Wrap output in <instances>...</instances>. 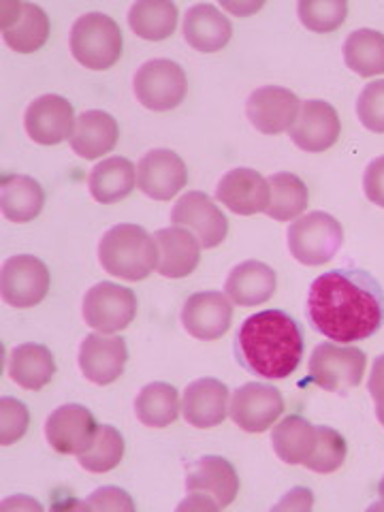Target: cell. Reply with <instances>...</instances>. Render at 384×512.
<instances>
[{
    "label": "cell",
    "instance_id": "83f0119b",
    "mask_svg": "<svg viewBox=\"0 0 384 512\" xmlns=\"http://www.w3.org/2000/svg\"><path fill=\"white\" fill-rule=\"evenodd\" d=\"M56 374V363L50 348L43 344H20L11 350L9 376L28 391H41Z\"/></svg>",
    "mask_w": 384,
    "mask_h": 512
},
{
    "label": "cell",
    "instance_id": "8992f818",
    "mask_svg": "<svg viewBox=\"0 0 384 512\" xmlns=\"http://www.w3.org/2000/svg\"><path fill=\"white\" fill-rule=\"evenodd\" d=\"M365 352L346 344H318L310 357V380L329 393H346L365 376Z\"/></svg>",
    "mask_w": 384,
    "mask_h": 512
},
{
    "label": "cell",
    "instance_id": "7bdbcfd3",
    "mask_svg": "<svg viewBox=\"0 0 384 512\" xmlns=\"http://www.w3.org/2000/svg\"><path fill=\"white\" fill-rule=\"evenodd\" d=\"M314 495L306 487H295L274 506V510H312Z\"/></svg>",
    "mask_w": 384,
    "mask_h": 512
},
{
    "label": "cell",
    "instance_id": "74e56055",
    "mask_svg": "<svg viewBox=\"0 0 384 512\" xmlns=\"http://www.w3.org/2000/svg\"><path fill=\"white\" fill-rule=\"evenodd\" d=\"M28 408L15 397L0 399V444L11 446L24 438L28 431Z\"/></svg>",
    "mask_w": 384,
    "mask_h": 512
},
{
    "label": "cell",
    "instance_id": "484cf974",
    "mask_svg": "<svg viewBox=\"0 0 384 512\" xmlns=\"http://www.w3.org/2000/svg\"><path fill=\"white\" fill-rule=\"evenodd\" d=\"M120 137L118 122L107 111L90 109L75 120V128L71 135V148L77 156L86 160L101 158L116 148Z\"/></svg>",
    "mask_w": 384,
    "mask_h": 512
},
{
    "label": "cell",
    "instance_id": "f1b7e54d",
    "mask_svg": "<svg viewBox=\"0 0 384 512\" xmlns=\"http://www.w3.org/2000/svg\"><path fill=\"white\" fill-rule=\"evenodd\" d=\"M45 205L43 188L37 180L28 175L11 173L5 175L0 184V207L9 222H30L35 220Z\"/></svg>",
    "mask_w": 384,
    "mask_h": 512
},
{
    "label": "cell",
    "instance_id": "bcb514c9",
    "mask_svg": "<svg viewBox=\"0 0 384 512\" xmlns=\"http://www.w3.org/2000/svg\"><path fill=\"white\" fill-rule=\"evenodd\" d=\"M378 495H380V500H384V476H382L380 485H378Z\"/></svg>",
    "mask_w": 384,
    "mask_h": 512
},
{
    "label": "cell",
    "instance_id": "7c38bea8",
    "mask_svg": "<svg viewBox=\"0 0 384 512\" xmlns=\"http://www.w3.org/2000/svg\"><path fill=\"white\" fill-rule=\"evenodd\" d=\"M0 11L3 39L13 52L32 54L41 50L50 37V18L39 5L3 0Z\"/></svg>",
    "mask_w": 384,
    "mask_h": 512
},
{
    "label": "cell",
    "instance_id": "5b68a950",
    "mask_svg": "<svg viewBox=\"0 0 384 512\" xmlns=\"http://www.w3.org/2000/svg\"><path fill=\"white\" fill-rule=\"evenodd\" d=\"M344 244V229L327 212H312L288 227V250L308 267L329 263Z\"/></svg>",
    "mask_w": 384,
    "mask_h": 512
},
{
    "label": "cell",
    "instance_id": "603a6c76",
    "mask_svg": "<svg viewBox=\"0 0 384 512\" xmlns=\"http://www.w3.org/2000/svg\"><path fill=\"white\" fill-rule=\"evenodd\" d=\"M158 246L156 271L163 278L178 280L190 276L201 259L197 237L182 227H167L154 233Z\"/></svg>",
    "mask_w": 384,
    "mask_h": 512
},
{
    "label": "cell",
    "instance_id": "cb8c5ba5",
    "mask_svg": "<svg viewBox=\"0 0 384 512\" xmlns=\"http://www.w3.org/2000/svg\"><path fill=\"white\" fill-rule=\"evenodd\" d=\"M184 39L201 54L220 52L233 37V26L227 15L214 5H195L184 15Z\"/></svg>",
    "mask_w": 384,
    "mask_h": 512
},
{
    "label": "cell",
    "instance_id": "d4e9b609",
    "mask_svg": "<svg viewBox=\"0 0 384 512\" xmlns=\"http://www.w3.org/2000/svg\"><path fill=\"white\" fill-rule=\"evenodd\" d=\"M276 271L261 261H246L231 269L224 282V295L237 306H261L276 293Z\"/></svg>",
    "mask_w": 384,
    "mask_h": 512
},
{
    "label": "cell",
    "instance_id": "836d02e7",
    "mask_svg": "<svg viewBox=\"0 0 384 512\" xmlns=\"http://www.w3.org/2000/svg\"><path fill=\"white\" fill-rule=\"evenodd\" d=\"M344 62L361 77L384 73V35L372 28L355 30L344 41Z\"/></svg>",
    "mask_w": 384,
    "mask_h": 512
},
{
    "label": "cell",
    "instance_id": "30bf717a",
    "mask_svg": "<svg viewBox=\"0 0 384 512\" xmlns=\"http://www.w3.org/2000/svg\"><path fill=\"white\" fill-rule=\"evenodd\" d=\"M284 412L282 393L265 382H248L239 387L233 397L229 414L237 427L248 434H263L265 429L274 427Z\"/></svg>",
    "mask_w": 384,
    "mask_h": 512
},
{
    "label": "cell",
    "instance_id": "4316f807",
    "mask_svg": "<svg viewBox=\"0 0 384 512\" xmlns=\"http://www.w3.org/2000/svg\"><path fill=\"white\" fill-rule=\"evenodd\" d=\"M135 180L137 169L131 160L122 156H111L107 160H101V163L90 171L88 188L94 201L109 205L131 195L135 188Z\"/></svg>",
    "mask_w": 384,
    "mask_h": 512
},
{
    "label": "cell",
    "instance_id": "277c9868",
    "mask_svg": "<svg viewBox=\"0 0 384 512\" xmlns=\"http://www.w3.org/2000/svg\"><path fill=\"white\" fill-rule=\"evenodd\" d=\"M73 58L86 69L105 71L120 60L122 32L105 13H86L71 28Z\"/></svg>",
    "mask_w": 384,
    "mask_h": 512
},
{
    "label": "cell",
    "instance_id": "b9f144b4",
    "mask_svg": "<svg viewBox=\"0 0 384 512\" xmlns=\"http://www.w3.org/2000/svg\"><path fill=\"white\" fill-rule=\"evenodd\" d=\"M367 389H370V395L374 399L378 421L384 427V355L374 361L370 380H367Z\"/></svg>",
    "mask_w": 384,
    "mask_h": 512
},
{
    "label": "cell",
    "instance_id": "60d3db41",
    "mask_svg": "<svg viewBox=\"0 0 384 512\" xmlns=\"http://www.w3.org/2000/svg\"><path fill=\"white\" fill-rule=\"evenodd\" d=\"M365 197L374 205L384 207V156L374 158L363 173Z\"/></svg>",
    "mask_w": 384,
    "mask_h": 512
},
{
    "label": "cell",
    "instance_id": "f35d334b",
    "mask_svg": "<svg viewBox=\"0 0 384 512\" xmlns=\"http://www.w3.org/2000/svg\"><path fill=\"white\" fill-rule=\"evenodd\" d=\"M357 116L372 133H384V79L367 84L357 99Z\"/></svg>",
    "mask_w": 384,
    "mask_h": 512
},
{
    "label": "cell",
    "instance_id": "2e32d148",
    "mask_svg": "<svg viewBox=\"0 0 384 512\" xmlns=\"http://www.w3.org/2000/svg\"><path fill=\"white\" fill-rule=\"evenodd\" d=\"M24 126L28 137L41 146H56L71 139L75 128L73 105L58 94H43L26 109Z\"/></svg>",
    "mask_w": 384,
    "mask_h": 512
},
{
    "label": "cell",
    "instance_id": "7402d4cb",
    "mask_svg": "<svg viewBox=\"0 0 384 512\" xmlns=\"http://www.w3.org/2000/svg\"><path fill=\"white\" fill-rule=\"evenodd\" d=\"M184 419L197 429L220 425L229 414V389L216 378L190 382L182 395Z\"/></svg>",
    "mask_w": 384,
    "mask_h": 512
},
{
    "label": "cell",
    "instance_id": "9c48e42d",
    "mask_svg": "<svg viewBox=\"0 0 384 512\" xmlns=\"http://www.w3.org/2000/svg\"><path fill=\"white\" fill-rule=\"evenodd\" d=\"M173 227L190 229L201 248L210 250L220 246L229 233V220L220 207L205 192L192 190L180 197L171 210Z\"/></svg>",
    "mask_w": 384,
    "mask_h": 512
},
{
    "label": "cell",
    "instance_id": "f546056e",
    "mask_svg": "<svg viewBox=\"0 0 384 512\" xmlns=\"http://www.w3.org/2000/svg\"><path fill=\"white\" fill-rule=\"evenodd\" d=\"M316 442V427L299 414H291L271 429V444L276 455L288 466H303Z\"/></svg>",
    "mask_w": 384,
    "mask_h": 512
},
{
    "label": "cell",
    "instance_id": "e0dca14e",
    "mask_svg": "<svg viewBox=\"0 0 384 512\" xmlns=\"http://www.w3.org/2000/svg\"><path fill=\"white\" fill-rule=\"evenodd\" d=\"M233 320L231 299L218 291L190 295L182 308V325L192 338L212 342L229 331Z\"/></svg>",
    "mask_w": 384,
    "mask_h": 512
},
{
    "label": "cell",
    "instance_id": "d6a6232c",
    "mask_svg": "<svg viewBox=\"0 0 384 512\" xmlns=\"http://www.w3.org/2000/svg\"><path fill=\"white\" fill-rule=\"evenodd\" d=\"M269 184V207L265 210V214L274 220L280 222H288L299 218L308 207V199L310 192L306 182L293 173H274L267 180Z\"/></svg>",
    "mask_w": 384,
    "mask_h": 512
},
{
    "label": "cell",
    "instance_id": "52a82bcc",
    "mask_svg": "<svg viewBox=\"0 0 384 512\" xmlns=\"http://www.w3.org/2000/svg\"><path fill=\"white\" fill-rule=\"evenodd\" d=\"M133 88L137 101L152 111L178 107L188 92V79L178 62L167 58L148 60L135 73Z\"/></svg>",
    "mask_w": 384,
    "mask_h": 512
},
{
    "label": "cell",
    "instance_id": "f6af8a7d",
    "mask_svg": "<svg viewBox=\"0 0 384 512\" xmlns=\"http://www.w3.org/2000/svg\"><path fill=\"white\" fill-rule=\"evenodd\" d=\"M224 9H229L231 13H237V15H248V13H254L259 11L263 7V3H254V5H239V3H229V0H222L220 3Z\"/></svg>",
    "mask_w": 384,
    "mask_h": 512
},
{
    "label": "cell",
    "instance_id": "7a4b0ae2",
    "mask_svg": "<svg viewBox=\"0 0 384 512\" xmlns=\"http://www.w3.org/2000/svg\"><path fill=\"white\" fill-rule=\"evenodd\" d=\"M303 329L282 310H265L246 318L235 335V357L246 372L265 380L291 376L303 357Z\"/></svg>",
    "mask_w": 384,
    "mask_h": 512
},
{
    "label": "cell",
    "instance_id": "d6986e66",
    "mask_svg": "<svg viewBox=\"0 0 384 512\" xmlns=\"http://www.w3.org/2000/svg\"><path fill=\"white\" fill-rule=\"evenodd\" d=\"M340 116L327 101H306L291 126V141L303 152H325L340 139Z\"/></svg>",
    "mask_w": 384,
    "mask_h": 512
},
{
    "label": "cell",
    "instance_id": "8d00e7d4",
    "mask_svg": "<svg viewBox=\"0 0 384 512\" xmlns=\"http://www.w3.org/2000/svg\"><path fill=\"white\" fill-rule=\"evenodd\" d=\"M297 13L301 24L308 30L331 32L344 24L348 3L346 0H301Z\"/></svg>",
    "mask_w": 384,
    "mask_h": 512
},
{
    "label": "cell",
    "instance_id": "ffe728a7",
    "mask_svg": "<svg viewBox=\"0 0 384 512\" xmlns=\"http://www.w3.org/2000/svg\"><path fill=\"white\" fill-rule=\"evenodd\" d=\"M79 370L94 384L116 382L128 361V348L120 335L90 333L79 348Z\"/></svg>",
    "mask_w": 384,
    "mask_h": 512
},
{
    "label": "cell",
    "instance_id": "4fadbf2b",
    "mask_svg": "<svg viewBox=\"0 0 384 512\" xmlns=\"http://www.w3.org/2000/svg\"><path fill=\"white\" fill-rule=\"evenodd\" d=\"M188 182L184 160L171 150H150L137 165V188L154 201H171Z\"/></svg>",
    "mask_w": 384,
    "mask_h": 512
},
{
    "label": "cell",
    "instance_id": "ee69618b",
    "mask_svg": "<svg viewBox=\"0 0 384 512\" xmlns=\"http://www.w3.org/2000/svg\"><path fill=\"white\" fill-rule=\"evenodd\" d=\"M186 508H195V510H220L212 500L203 498V495H190L178 506V510H186Z\"/></svg>",
    "mask_w": 384,
    "mask_h": 512
},
{
    "label": "cell",
    "instance_id": "5bb4252c",
    "mask_svg": "<svg viewBox=\"0 0 384 512\" xmlns=\"http://www.w3.org/2000/svg\"><path fill=\"white\" fill-rule=\"evenodd\" d=\"M301 111L297 94L282 86H263L248 96L246 116L263 135H280L291 128Z\"/></svg>",
    "mask_w": 384,
    "mask_h": 512
},
{
    "label": "cell",
    "instance_id": "ba28073f",
    "mask_svg": "<svg viewBox=\"0 0 384 512\" xmlns=\"http://www.w3.org/2000/svg\"><path fill=\"white\" fill-rule=\"evenodd\" d=\"M137 314V297L126 286L99 282L84 297L86 325L101 333H116L133 323Z\"/></svg>",
    "mask_w": 384,
    "mask_h": 512
},
{
    "label": "cell",
    "instance_id": "3957f363",
    "mask_svg": "<svg viewBox=\"0 0 384 512\" xmlns=\"http://www.w3.org/2000/svg\"><path fill=\"white\" fill-rule=\"evenodd\" d=\"M99 261L111 276L128 282L146 280L158 263L156 239L139 224H118L103 235Z\"/></svg>",
    "mask_w": 384,
    "mask_h": 512
},
{
    "label": "cell",
    "instance_id": "ab89813d",
    "mask_svg": "<svg viewBox=\"0 0 384 512\" xmlns=\"http://www.w3.org/2000/svg\"><path fill=\"white\" fill-rule=\"evenodd\" d=\"M79 508H84V510H126V512H133L135 504H133L131 498H128L126 491H122L118 487H101V489H96L84 504H79Z\"/></svg>",
    "mask_w": 384,
    "mask_h": 512
},
{
    "label": "cell",
    "instance_id": "4dcf8cb0",
    "mask_svg": "<svg viewBox=\"0 0 384 512\" xmlns=\"http://www.w3.org/2000/svg\"><path fill=\"white\" fill-rule=\"evenodd\" d=\"M128 26L146 41H163L178 26V7L171 0H137L128 11Z\"/></svg>",
    "mask_w": 384,
    "mask_h": 512
},
{
    "label": "cell",
    "instance_id": "9a60e30c",
    "mask_svg": "<svg viewBox=\"0 0 384 512\" xmlns=\"http://www.w3.org/2000/svg\"><path fill=\"white\" fill-rule=\"evenodd\" d=\"M186 491L203 495L218 508L233 504L239 491V478L231 461L218 455H205L186 466Z\"/></svg>",
    "mask_w": 384,
    "mask_h": 512
},
{
    "label": "cell",
    "instance_id": "8fae6325",
    "mask_svg": "<svg viewBox=\"0 0 384 512\" xmlns=\"http://www.w3.org/2000/svg\"><path fill=\"white\" fill-rule=\"evenodd\" d=\"M50 291V271L37 256L18 254L3 265L0 293L11 308H32Z\"/></svg>",
    "mask_w": 384,
    "mask_h": 512
},
{
    "label": "cell",
    "instance_id": "1f68e13d",
    "mask_svg": "<svg viewBox=\"0 0 384 512\" xmlns=\"http://www.w3.org/2000/svg\"><path fill=\"white\" fill-rule=\"evenodd\" d=\"M137 419L152 429H163L178 421L180 395L178 389L167 382H150L135 399Z\"/></svg>",
    "mask_w": 384,
    "mask_h": 512
},
{
    "label": "cell",
    "instance_id": "ac0fdd59",
    "mask_svg": "<svg viewBox=\"0 0 384 512\" xmlns=\"http://www.w3.org/2000/svg\"><path fill=\"white\" fill-rule=\"evenodd\" d=\"M99 425L86 406L67 404L50 414L45 423V438L60 455H79L90 446Z\"/></svg>",
    "mask_w": 384,
    "mask_h": 512
},
{
    "label": "cell",
    "instance_id": "6da1fadb",
    "mask_svg": "<svg viewBox=\"0 0 384 512\" xmlns=\"http://www.w3.org/2000/svg\"><path fill=\"white\" fill-rule=\"evenodd\" d=\"M306 312L331 342H361L384 325V291L370 271L333 269L312 282Z\"/></svg>",
    "mask_w": 384,
    "mask_h": 512
},
{
    "label": "cell",
    "instance_id": "d590c367",
    "mask_svg": "<svg viewBox=\"0 0 384 512\" xmlns=\"http://www.w3.org/2000/svg\"><path fill=\"white\" fill-rule=\"evenodd\" d=\"M346 453L348 446L340 431L331 427H316V442L310 457L303 461V466L316 474H331L342 468Z\"/></svg>",
    "mask_w": 384,
    "mask_h": 512
},
{
    "label": "cell",
    "instance_id": "44dd1931",
    "mask_svg": "<svg viewBox=\"0 0 384 512\" xmlns=\"http://www.w3.org/2000/svg\"><path fill=\"white\" fill-rule=\"evenodd\" d=\"M269 184L259 171L239 167L222 175L216 186L218 203L227 205L233 214L252 216L261 214L269 207Z\"/></svg>",
    "mask_w": 384,
    "mask_h": 512
},
{
    "label": "cell",
    "instance_id": "e575fe53",
    "mask_svg": "<svg viewBox=\"0 0 384 512\" xmlns=\"http://www.w3.org/2000/svg\"><path fill=\"white\" fill-rule=\"evenodd\" d=\"M124 457V438L116 427L101 425L96 431L90 446L84 453L77 455L79 466L94 474H105L118 468V463Z\"/></svg>",
    "mask_w": 384,
    "mask_h": 512
}]
</instances>
